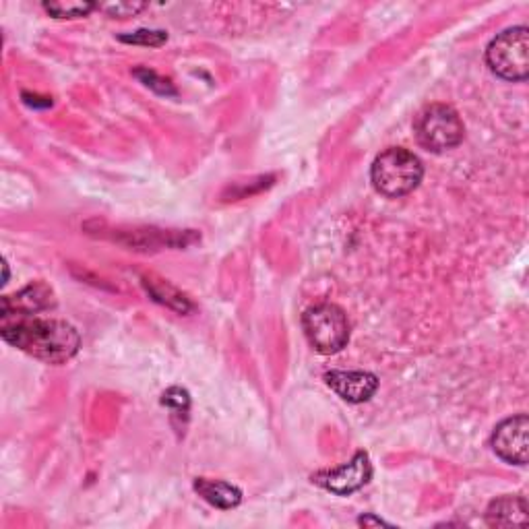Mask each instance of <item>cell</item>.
<instances>
[{
  "instance_id": "obj_1",
  "label": "cell",
  "mask_w": 529,
  "mask_h": 529,
  "mask_svg": "<svg viewBox=\"0 0 529 529\" xmlns=\"http://www.w3.org/2000/svg\"><path fill=\"white\" fill-rule=\"evenodd\" d=\"M3 337L11 346L48 364H62L71 360L81 346L77 329L56 319H29L3 317Z\"/></svg>"
},
{
  "instance_id": "obj_2",
  "label": "cell",
  "mask_w": 529,
  "mask_h": 529,
  "mask_svg": "<svg viewBox=\"0 0 529 529\" xmlns=\"http://www.w3.org/2000/svg\"><path fill=\"white\" fill-rule=\"evenodd\" d=\"M422 176L424 168L418 160V155L403 147L385 149L370 170L375 189L389 199L410 195L422 182Z\"/></svg>"
},
{
  "instance_id": "obj_3",
  "label": "cell",
  "mask_w": 529,
  "mask_h": 529,
  "mask_svg": "<svg viewBox=\"0 0 529 529\" xmlns=\"http://www.w3.org/2000/svg\"><path fill=\"white\" fill-rule=\"evenodd\" d=\"M304 333L317 352L331 356L344 350L350 339V323L344 310L337 304L310 306L302 315Z\"/></svg>"
},
{
  "instance_id": "obj_4",
  "label": "cell",
  "mask_w": 529,
  "mask_h": 529,
  "mask_svg": "<svg viewBox=\"0 0 529 529\" xmlns=\"http://www.w3.org/2000/svg\"><path fill=\"white\" fill-rule=\"evenodd\" d=\"M486 62L490 71L505 81H525L529 75V29L519 25L496 36L486 50Z\"/></svg>"
},
{
  "instance_id": "obj_5",
  "label": "cell",
  "mask_w": 529,
  "mask_h": 529,
  "mask_svg": "<svg viewBox=\"0 0 529 529\" xmlns=\"http://www.w3.org/2000/svg\"><path fill=\"white\" fill-rule=\"evenodd\" d=\"M414 133L424 149L432 153H443L463 141L465 129L459 114L451 106L430 104L416 116Z\"/></svg>"
},
{
  "instance_id": "obj_6",
  "label": "cell",
  "mask_w": 529,
  "mask_h": 529,
  "mask_svg": "<svg viewBox=\"0 0 529 529\" xmlns=\"http://www.w3.org/2000/svg\"><path fill=\"white\" fill-rule=\"evenodd\" d=\"M372 478V463L368 453L358 451L348 463L339 465L335 470H325L319 472L317 476H313V482H317L319 486L327 488L333 494L339 496H348L356 490H360L362 486H366Z\"/></svg>"
},
{
  "instance_id": "obj_7",
  "label": "cell",
  "mask_w": 529,
  "mask_h": 529,
  "mask_svg": "<svg viewBox=\"0 0 529 529\" xmlns=\"http://www.w3.org/2000/svg\"><path fill=\"white\" fill-rule=\"evenodd\" d=\"M492 449L507 463L525 465L529 459V418L519 414L496 426Z\"/></svg>"
},
{
  "instance_id": "obj_8",
  "label": "cell",
  "mask_w": 529,
  "mask_h": 529,
  "mask_svg": "<svg viewBox=\"0 0 529 529\" xmlns=\"http://www.w3.org/2000/svg\"><path fill=\"white\" fill-rule=\"evenodd\" d=\"M325 381L348 403H364L379 389V379L364 370H331L325 375Z\"/></svg>"
},
{
  "instance_id": "obj_9",
  "label": "cell",
  "mask_w": 529,
  "mask_h": 529,
  "mask_svg": "<svg viewBox=\"0 0 529 529\" xmlns=\"http://www.w3.org/2000/svg\"><path fill=\"white\" fill-rule=\"evenodd\" d=\"M54 306V294L46 284H31L15 296L3 298V317H31Z\"/></svg>"
},
{
  "instance_id": "obj_10",
  "label": "cell",
  "mask_w": 529,
  "mask_h": 529,
  "mask_svg": "<svg viewBox=\"0 0 529 529\" xmlns=\"http://www.w3.org/2000/svg\"><path fill=\"white\" fill-rule=\"evenodd\" d=\"M486 523L490 527H525L529 523L527 513V499L521 494L515 496H501L488 505L486 509Z\"/></svg>"
},
{
  "instance_id": "obj_11",
  "label": "cell",
  "mask_w": 529,
  "mask_h": 529,
  "mask_svg": "<svg viewBox=\"0 0 529 529\" xmlns=\"http://www.w3.org/2000/svg\"><path fill=\"white\" fill-rule=\"evenodd\" d=\"M195 490L203 496V499L217 507V509H234L242 501V492L222 480H207V478H197L195 480Z\"/></svg>"
},
{
  "instance_id": "obj_12",
  "label": "cell",
  "mask_w": 529,
  "mask_h": 529,
  "mask_svg": "<svg viewBox=\"0 0 529 529\" xmlns=\"http://www.w3.org/2000/svg\"><path fill=\"white\" fill-rule=\"evenodd\" d=\"M44 9L56 19H77V17L89 15L93 9H98V5H93V3H65V0H60V3H44Z\"/></svg>"
},
{
  "instance_id": "obj_13",
  "label": "cell",
  "mask_w": 529,
  "mask_h": 529,
  "mask_svg": "<svg viewBox=\"0 0 529 529\" xmlns=\"http://www.w3.org/2000/svg\"><path fill=\"white\" fill-rule=\"evenodd\" d=\"M166 40H168L166 31H155V29H139L131 36H120V42L141 44V46H162Z\"/></svg>"
},
{
  "instance_id": "obj_14",
  "label": "cell",
  "mask_w": 529,
  "mask_h": 529,
  "mask_svg": "<svg viewBox=\"0 0 529 529\" xmlns=\"http://www.w3.org/2000/svg\"><path fill=\"white\" fill-rule=\"evenodd\" d=\"M164 406H170L176 410V414H186L189 412V406H191V399H189V393H186L184 389H178V387H172L164 393V399H162Z\"/></svg>"
},
{
  "instance_id": "obj_15",
  "label": "cell",
  "mask_w": 529,
  "mask_h": 529,
  "mask_svg": "<svg viewBox=\"0 0 529 529\" xmlns=\"http://www.w3.org/2000/svg\"><path fill=\"white\" fill-rule=\"evenodd\" d=\"M145 7H147L145 3H110V5H98V9L104 11L108 17H135Z\"/></svg>"
},
{
  "instance_id": "obj_16",
  "label": "cell",
  "mask_w": 529,
  "mask_h": 529,
  "mask_svg": "<svg viewBox=\"0 0 529 529\" xmlns=\"http://www.w3.org/2000/svg\"><path fill=\"white\" fill-rule=\"evenodd\" d=\"M135 77H139L147 87H151V89H155V91H160V93H176V91L172 89V85H170L166 79L158 77L153 71L137 69V71H135Z\"/></svg>"
},
{
  "instance_id": "obj_17",
  "label": "cell",
  "mask_w": 529,
  "mask_h": 529,
  "mask_svg": "<svg viewBox=\"0 0 529 529\" xmlns=\"http://www.w3.org/2000/svg\"><path fill=\"white\" fill-rule=\"evenodd\" d=\"M358 523H360V525H364V527H366V525H387L383 519H379V517H372V515H364V517H360V519H358Z\"/></svg>"
}]
</instances>
